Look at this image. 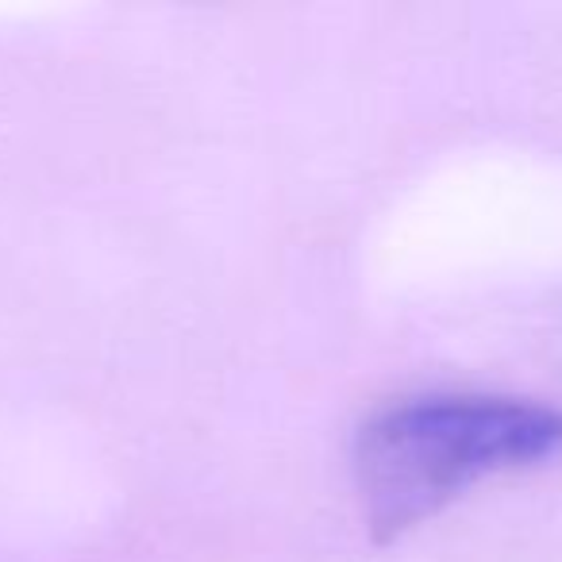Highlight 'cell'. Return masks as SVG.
I'll list each match as a JSON object with an SVG mask.
<instances>
[{
	"mask_svg": "<svg viewBox=\"0 0 562 562\" xmlns=\"http://www.w3.org/2000/svg\"><path fill=\"white\" fill-rule=\"evenodd\" d=\"M562 454V408L505 393H424L370 416L355 482L374 543L420 528L485 477Z\"/></svg>",
	"mask_w": 562,
	"mask_h": 562,
	"instance_id": "1",
	"label": "cell"
}]
</instances>
